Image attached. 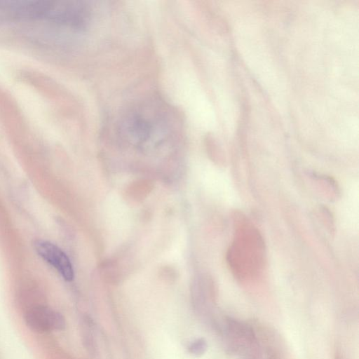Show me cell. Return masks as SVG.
<instances>
[{
    "mask_svg": "<svg viewBox=\"0 0 359 359\" xmlns=\"http://www.w3.org/2000/svg\"><path fill=\"white\" fill-rule=\"evenodd\" d=\"M227 257L231 269L241 278H251L262 269L264 243L258 231L246 221L239 222Z\"/></svg>",
    "mask_w": 359,
    "mask_h": 359,
    "instance_id": "cell-1",
    "label": "cell"
},
{
    "mask_svg": "<svg viewBox=\"0 0 359 359\" xmlns=\"http://www.w3.org/2000/svg\"><path fill=\"white\" fill-rule=\"evenodd\" d=\"M34 246L37 253L52 265L67 281L74 278V270L69 259L57 245L43 240H36Z\"/></svg>",
    "mask_w": 359,
    "mask_h": 359,
    "instance_id": "cell-2",
    "label": "cell"
},
{
    "mask_svg": "<svg viewBox=\"0 0 359 359\" xmlns=\"http://www.w3.org/2000/svg\"><path fill=\"white\" fill-rule=\"evenodd\" d=\"M26 320L29 326L37 332L62 330L65 326V318L60 313L41 306L29 311Z\"/></svg>",
    "mask_w": 359,
    "mask_h": 359,
    "instance_id": "cell-3",
    "label": "cell"
},
{
    "mask_svg": "<svg viewBox=\"0 0 359 359\" xmlns=\"http://www.w3.org/2000/svg\"><path fill=\"white\" fill-rule=\"evenodd\" d=\"M205 348V344L202 340H197L189 347V351L193 355H198L203 353Z\"/></svg>",
    "mask_w": 359,
    "mask_h": 359,
    "instance_id": "cell-4",
    "label": "cell"
}]
</instances>
